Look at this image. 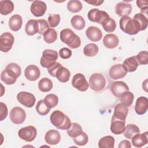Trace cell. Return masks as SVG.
Here are the masks:
<instances>
[{"instance_id":"1","label":"cell","mask_w":148,"mask_h":148,"mask_svg":"<svg viewBox=\"0 0 148 148\" xmlns=\"http://www.w3.org/2000/svg\"><path fill=\"white\" fill-rule=\"evenodd\" d=\"M120 28L125 33L134 35L140 31V25L139 22L129 16L122 17L119 21Z\"/></svg>"},{"instance_id":"2","label":"cell","mask_w":148,"mask_h":148,"mask_svg":"<svg viewBox=\"0 0 148 148\" xmlns=\"http://www.w3.org/2000/svg\"><path fill=\"white\" fill-rule=\"evenodd\" d=\"M50 120L54 127L61 130H67L71 124L70 119L59 110H54L51 114Z\"/></svg>"},{"instance_id":"3","label":"cell","mask_w":148,"mask_h":148,"mask_svg":"<svg viewBox=\"0 0 148 148\" xmlns=\"http://www.w3.org/2000/svg\"><path fill=\"white\" fill-rule=\"evenodd\" d=\"M60 39L71 49L78 48L81 45L80 37L69 28L63 29L60 32Z\"/></svg>"},{"instance_id":"4","label":"cell","mask_w":148,"mask_h":148,"mask_svg":"<svg viewBox=\"0 0 148 148\" xmlns=\"http://www.w3.org/2000/svg\"><path fill=\"white\" fill-rule=\"evenodd\" d=\"M58 59V53L56 51L51 49H46L42 53L40 64L43 68H49L53 66Z\"/></svg>"},{"instance_id":"5","label":"cell","mask_w":148,"mask_h":148,"mask_svg":"<svg viewBox=\"0 0 148 148\" xmlns=\"http://www.w3.org/2000/svg\"><path fill=\"white\" fill-rule=\"evenodd\" d=\"M88 85L91 90L95 91H100L106 86V79L102 74L95 73L90 77Z\"/></svg>"},{"instance_id":"6","label":"cell","mask_w":148,"mask_h":148,"mask_svg":"<svg viewBox=\"0 0 148 148\" xmlns=\"http://www.w3.org/2000/svg\"><path fill=\"white\" fill-rule=\"evenodd\" d=\"M87 17L88 20L92 22L102 24L107 18H109L110 16L106 12L94 8L91 9L88 12Z\"/></svg>"},{"instance_id":"7","label":"cell","mask_w":148,"mask_h":148,"mask_svg":"<svg viewBox=\"0 0 148 148\" xmlns=\"http://www.w3.org/2000/svg\"><path fill=\"white\" fill-rule=\"evenodd\" d=\"M18 135L20 139L25 142H30L34 140L37 135V130L32 125H28L19 130Z\"/></svg>"},{"instance_id":"8","label":"cell","mask_w":148,"mask_h":148,"mask_svg":"<svg viewBox=\"0 0 148 148\" xmlns=\"http://www.w3.org/2000/svg\"><path fill=\"white\" fill-rule=\"evenodd\" d=\"M14 42V36L12 34L6 32L0 36V50L2 52L7 53L12 47Z\"/></svg>"},{"instance_id":"9","label":"cell","mask_w":148,"mask_h":148,"mask_svg":"<svg viewBox=\"0 0 148 148\" xmlns=\"http://www.w3.org/2000/svg\"><path fill=\"white\" fill-rule=\"evenodd\" d=\"M72 85L74 88L82 92L87 91L89 86L84 75L81 73H77L73 76Z\"/></svg>"},{"instance_id":"10","label":"cell","mask_w":148,"mask_h":148,"mask_svg":"<svg viewBox=\"0 0 148 148\" xmlns=\"http://www.w3.org/2000/svg\"><path fill=\"white\" fill-rule=\"evenodd\" d=\"M17 101L27 108H32L35 103L36 99L34 94L27 91H21L17 95Z\"/></svg>"},{"instance_id":"11","label":"cell","mask_w":148,"mask_h":148,"mask_svg":"<svg viewBox=\"0 0 148 148\" xmlns=\"http://www.w3.org/2000/svg\"><path fill=\"white\" fill-rule=\"evenodd\" d=\"M26 113L20 107L16 106L12 109L10 112V119L15 124H21L25 120Z\"/></svg>"},{"instance_id":"12","label":"cell","mask_w":148,"mask_h":148,"mask_svg":"<svg viewBox=\"0 0 148 148\" xmlns=\"http://www.w3.org/2000/svg\"><path fill=\"white\" fill-rule=\"evenodd\" d=\"M46 10V4L42 1H34L30 7L31 13L35 17H41L43 16Z\"/></svg>"},{"instance_id":"13","label":"cell","mask_w":148,"mask_h":148,"mask_svg":"<svg viewBox=\"0 0 148 148\" xmlns=\"http://www.w3.org/2000/svg\"><path fill=\"white\" fill-rule=\"evenodd\" d=\"M127 74V72L124 69L122 64H117L113 65L109 69V75L111 79L117 80L122 79Z\"/></svg>"},{"instance_id":"14","label":"cell","mask_w":148,"mask_h":148,"mask_svg":"<svg viewBox=\"0 0 148 148\" xmlns=\"http://www.w3.org/2000/svg\"><path fill=\"white\" fill-rule=\"evenodd\" d=\"M110 89L113 94L117 97H120L123 93L129 91L128 86L123 81L112 82L110 84Z\"/></svg>"},{"instance_id":"15","label":"cell","mask_w":148,"mask_h":148,"mask_svg":"<svg viewBox=\"0 0 148 148\" xmlns=\"http://www.w3.org/2000/svg\"><path fill=\"white\" fill-rule=\"evenodd\" d=\"M125 120H123L114 117H112L110 124V131L116 135H120L123 133L125 129Z\"/></svg>"},{"instance_id":"16","label":"cell","mask_w":148,"mask_h":148,"mask_svg":"<svg viewBox=\"0 0 148 148\" xmlns=\"http://www.w3.org/2000/svg\"><path fill=\"white\" fill-rule=\"evenodd\" d=\"M24 75L28 80L35 81L40 77V71L37 66L35 65H29L25 69Z\"/></svg>"},{"instance_id":"17","label":"cell","mask_w":148,"mask_h":148,"mask_svg":"<svg viewBox=\"0 0 148 148\" xmlns=\"http://www.w3.org/2000/svg\"><path fill=\"white\" fill-rule=\"evenodd\" d=\"M128 113V106L120 102L116 105L114 108V113L112 116L116 119L125 120L127 116Z\"/></svg>"},{"instance_id":"18","label":"cell","mask_w":148,"mask_h":148,"mask_svg":"<svg viewBox=\"0 0 148 148\" xmlns=\"http://www.w3.org/2000/svg\"><path fill=\"white\" fill-rule=\"evenodd\" d=\"M61 140V135L59 132L56 130L48 131L45 135V140L46 143L50 145H57Z\"/></svg>"},{"instance_id":"19","label":"cell","mask_w":148,"mask_h":148,"mask_svg":"<svg viewBox=\"0 0 148 148\" xmlns=\"http://www.w3.org/2000/svg\"><path fill=\"white\" fill-rule=\"evenodd\" d=\"M87 37L92 42H98L102 37V31L95 26H90L86 31Z\"/></svg>"},{"instance_id":"20","label":"cell","mask_w":148,"mask_h":148,"mask_svg":"<svg viewBox=\"0 0 148 148\" xmlns=\"http://www.w3.org/2000/svg\"><path fill=\"white\" fill-rule=\"evenodd\" d=\"M132 12V6L131 4L124 2H120L117 3L115 7L116 13L120 16H128Z\"/></svg>"},{"instance_id":"21","label":"cell","mask_w":148,"mask_h":148,"mask_svg":"<svg viewBox=\"0 0 148 148\" xmlns=\"http://www.w3.org/2000/svg\"><path fill=\"white\" fill-rule=\"evenodd\" d=\"M148 108V99L145 97H139L136 101L135 111L138 115H142L146 113Z\"/></svg>"},{"instance_id":"22","label":"cell","mask_w":148,"mask_h":148,"mask_svg":"<svg viewBox=\"0 0 148 148\" xmlns=\"http://www.w3.org/2000/svg\"><path fill=\"white\" fill-rule=\"evenodd\" d=\"M132 144L134 147H141L148 143V132L138 134L131 138Z\"/></svg>"},{"instance_id":"23","label":"cell","mask_w":148,"mask_h":148,"mask_svg":"<svg viewBox=\"0 0 148 148\" xmlns=\"http://www.w3.org/2000/svg\"><path fill=\"white\" fill-rule=\"evenodd\" d=\"M119 39L117 35L113 34H106L103 39L104 46L108 49H114L117 46Z\"/></svg>"},{"instance_id":"24","label":"cell","mask_w":148,"mask_h":148,"mask_svg":"<svg viewBox=\"0 0 148 148\" xmlns=\"http://www.w3.org/2000/svg\"><path fill=\"white\" fill-rule=\"evenodd\" d=\"M23 25L22 17L19 14H14L12 16L9 20V26L10 29L14 32L20 29Z\"/></svg>"},{"instance_id":"25","label":"cell","mask_w":148,"mask_h":148,"mask_svg":"<svg viewBox=\"0 0 148 148\" xmlns=\"http://www.w3.org/2000/svg\"><path fill=\"white\" fill-rule=\"evenodd\" d=\"M124 69L128 72L135 71L139 65L135 56H132L126 58L122 64Z\"/></svg>"},{"instance_id":"26","label":"cell","mask_w":148,"mask_h":148,"mask_svg":"<svg viewBox=\"0 0 148 148\" xmlns=\"http://www.w3.org/2000/svg\"><path fill=\"white\" fill-rule=\"evenodd\" d=\"M25 31L29 36H32L38 33L39 24L38 20L34 19L28 20L25 26Z\"/></svg>"},{"instance_id":"27","label":"cell","mask_w":148,"mask_h":148,"mask_svg":"<svg viewBox=\"0 0 148 148\" xmlns=\"http://www.w3.org/2000/svg\"><path fill=\"white\" fill-rule=\"evenodd\" d=\"M14 9V3L11 1L1 0L0 1V13L2 15H8Z\"/></svg>"},{"instance_id":"28","label":"cell","mask_w":148,"mask_h":148,"mask_svg":"<svg viewBox=\"0 0 148 148\" xmlns=\"http://www.w3.org/2000/svg\"><path fill=\"white\" fill-rule=\"evenodd\" d=\"M6 72L12 77L17 79L21 73L20 66L16 63L12 62L8 64L5 68Z\"/></svg>"},{"instance_id":"29","label":"cell","mask_w":148,"mask_h":148,"mask_svg":"<svg viewBox=\"0 0 148 148\" xmlns=\"http://www.w3.org/2000/svg\"><path fill=\"white\" fill-rule=\"evenodd\" d=\"M71 73L64 66L60 67L56 72V77L61 83H66L69 80Z\"/></svg>"},{"instance_id":"30","label":"cell","mask_w":148,"mask_h":148,"mask_svg":"<svg viewBox=\"0 0 148 148\" xmlns=\"http://www.w3.org/2000/svg\"><path fill=\"white\" fill-rule=\"evenodd\" d=\"M140 132L139 128L134 124H128L123 132L124 136L127 139H131L134 136Z\"/></svg>"},{"instance_id":"31","label":"cell","mask_w":148,"mask_h":148,"mask_svg":"<svg viewBox=\"0 0 148 148\" xmlns=\"http://www.w3.org/2000/svg\"><path fill=\"white\" fill-rule=\"evenodd\" d=\"M114 146V138L110 135L101 138L98 142L99 148H113Z\"/></svg>"},{"instance_id":"32","label":"cell","mask_w":148,"mask_h":148,"mask_svg":"<svg viewBox=\"0 0 148 148\" xmlns=\"http://www.w3.org/2000/svg\"><path fill=\"white\" fill-rule=\"evenodd\" d=\"M72 26L77 30L83 29L86 25V21L84 18L79 15L73 16L71 20Z\"/></svg>"},{"instance_id":"33","label":"cell","mask_w":148,"mask_h":148,"mask_svg":"<svg viewBox=\"0 0 148 148\" xmlns=\"http://www.w3.org/2000/svg\"><path fill=\"white\" fill-rule=\"evenodd\" d=\"M53 88L52 81L47 77H43L38 83L39 90L43 92L50 91Z\"/></svg>"},{"instance_id":"34","label":"cell","mask_w":148,"mask_h":148,"mask_svg":"<svg viewBox=\"0 0 148 148\" xmlns=\"http://www.w3.org/2000/svg\"><path fill=\"white\" fill-rule=\"evenodd\" d=\"M82 128L81 125L77 123H71V126L67 130V134L69 136L75 138L82 132Z\"/></svg>"},{"instance_id":"35","label":"cell","mask_w":148,"mask_h":148,"mask_svg":"<svg viewBox=\"0 0 148 148\" xmlns=\"http://www.w3.org/2000/svg\"><path fill=\"white\" fill-rule=\"evenodd\" d=\"M98 51L99 48L95 43H88L83 49V53L87 57H94L96 56Z\"/></svg>"},{"instance_id":"36","label":"cell","mask_w":148,"mask_h":148,"mask_svg":"<svg viewBox=\"0 0 148 148\" xmlns=\"http://www.w3.org/2000/svg\"><path fill=\"white\" fill-rule=\"evenodd\" d=\"M57 39V32L54 28H49L44 34L43 39L47 43H52Z\"/></svg>"},{"instance_id":"37","label":"cell","mask_w":148,"mask_h":148,"mask_svg":"<svg viewBox=\"0 0 148 148\" xmlns=\"http://www.w3.org/2000/svg\"><path fill=\"white\" fill-rule=\"evenodd\" d=\"M134 99V95L133 93L129 91L123 93L120 97V102L127 106H130L132 105Z\"/></svg>"},{"instance_id":"38","label":"cell","mask_w":148,"mask_h":148,"mask_svg":"<svg viewBox=\"0 0 148 148\" xmlns=\"http://www.w3.org/2000/svg\"><path fill=\"white\" fill-rule=\"evenodd\" d=\"M36 110L39 114L41 116H45L49 113L50 108L45 103L43 99H40L36 104Z\"/></svg>"},{"instance_id":"39","label":"cell","mask_w":148,"mask_h":148,"mask_svg":"<svg viewBox=\"0 0 148 148\" xmlns=\"http://www.w3.org/2000/svg\"><path fill=\"white\" fill-rule=\"evenodd\" d=\"M82 3L77 0H71L67 4L68 10L72 13H77L82 10Z\"/></svg>"},{"instance_id":"40","label":"cell","mask_w":148,"mask_h":148,"mask_svg":"<svg viewBox=\"0 0 148 148\" xmlns=\"http://www.w3.org/2000/svg\"><path fill=\"white\" fill-rule=\"evenodd\" d=\"M103 29L107 32H112L114 31L116 28V23L112 18H107L102 24Z\"/></svg>"},{"instance_id":"41","label":"cell","mask_w":148,"mask_h":148,"mask_svg":"<svg viewBox=\"0 0 148 148\" xmlns=\"http://www.w3.org/2000/svg\"><path fill=\"white\" fill-rule=\"evenodd\" d=\"M44 101L45 103L51 109L56 106L58 102V97L53 94H50L47 95L45 98Z\"/></svg>"},{"instance_id":"42","label":"cell","mask_w":148,"mask_h":148,"mask_svg":"<svg viewBox=\"0 0 148 148\" xmlns=\"http://www.w3.org/2000/svg\"><path fill=\"white\" fill-rule=\"evenodd\" d=\"M73 140L74 143L78 146H84L88 141V136L86 132L82 131V132L78 136L73 138Z\"/></svg>"},{"instance_id":"43","label":"cell","mask_w":148,"mask_h":148,"mask_svg":"<svg viewBox=\"0 0 148 148\" xmlns=\"http://www.w3.org/2000/svg\"><path fill=\"white\" fill-rule=\"evenodd\" d=\"M133 18L139 22L140 25V31H143L146 29L147 27L148 21L147 17L143 13H136L134 16Z\"/></svg>"},{"instance_id":"44","label":"cell","mask_w":148,"mask_h":148,"mask_svg":"<svg viewBox=\"0 0 148 148\" xmlns=\"http://www.w3.org/2000/svg\"><path fill=\"white\" fill-rule=\"evenodd\" d=\"M1 80L6 84L7 85H12L15 83L16 82L17 79L12 77L6 71L5 69L3 70L1 74Z\"/></svg>"},{"instance_id":"45","label":"cell","mask_w":148,"mask_h":148,"mask_svg":"<svg viewBox=\"0 0 148 148\" xmlns=\"http://www.w3.org/2000/svg\"><path fill=\"white\" fill-rule=\"evenodd\" d=\"M135 57L138 64L147 65L148 64V53L147 51H140Z\"/></svg>"},{"instance_id":"46","label":"cell","mask_w":148,"mask_h":148,"mask_svg":"<svg viewBox=\"0 0 148 148\" xmlns=\"http://www.w3.org/2000/svg\"><path fill=\"white\" fill-rule=\"evenodd\" d=\"M60 16L58 14H50L48 17V22L51 28L57 27L60 22Z\"/></svg>"},{"instance_id":"47","label":"cell","mask_w":148,"mask_h":148,"mask_svg":"<svg viewBox=\"0 0 148 148\" xmlns=\"http://www.w3.org/2000/svg\"><path fill=\"white\" fill-rule=\"evenodd\" d=\"M39 24V32L38 34L43 35L49 29V25L47 21L44 19L38 20Z\"/></svg>"},{"instance_id":"48","label":"cell","mask_w":148,"mask_h":148,"mask_svg":"<svg viewBox=\"0 0 148 148\" xmlns=\"http://www.w3.org/2000/svg\"><path fill=\"white\" fill-rule=\"evenodd\" d=\"M72 50L67 47H63L59 51V56L62 59L69 58L72 56Z\"/></svg>"},{"instance_id":"49","label":"cell","mask_w":148,"mask_h":148,"mask_svg":"<svg viewBox=\"0 0 148 148\" xmlns=\"http://www.w3.org/2000/svg\"><path fill=\"white\" fill-rule=\"evenodd\" d=\"M8 114L7 106L3 102H0V120L3 121L5 119Z\"/></svg>"},{"instance_id":"50","label":"cell","mask_w":148,"mask_h":148,"mask_svg":"<svg viewBox=\"0 0 148 148\" xmlns=\"http://www.w3.org/2000/svg\"><path fill=\"white\" fill-rule=\"evenodd\" d=\"M62 66V65L60 64L59 62H56L53 66L50 67L49 68L47 69L49 73L53 77H56V72L57 70Z\"/></svg>"},{"instance_id":"51","label":"cell","mask_w":148,"mask_h":148,"mask_svg":"<svg viewBox=\"0 0 148 148\" xmlns=\"http://www.w3.org/2000/svg\"><path fill=\"white\" fill-rule=\"evenodd\" d=\"M137 6L140 9L142 12L147 14L148 9V2L146 1H136Z\"/></svg>"},{"instance_id":"52","label":"cell","mask_w":148,"mask_h":148,"mask_svg":"<svg viewBox=\"0 0 148 148\" xmlns=\"http://www.w3.org/2000/svg\"><path fill=\"white\" fill-rule=\"evenodd\" d=\"M131 142L128 140H123L121 141L119 145V148H131Z\"/></svg>"},{"instance_id":"53","label":"cell","mask_w":148,"mask_h":148,"mask_svg":"<svg viewBox=\"0 0 148 148\" xmlns=\"http://www.w3.org/2000/svg\"><path fill=\"white\" fill-rule=\"evenodd\" d=\"M85 2L94 6H100L103 3L104 1H100V0H89V1H85Z\"/></svg>"}]
</instances>
